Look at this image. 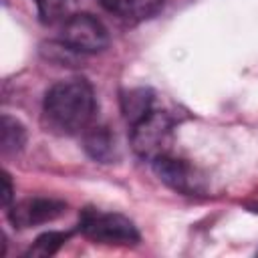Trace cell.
Wrapping results in <instances>:
<instances>
[{"label": "cell", "mask_w": 258, "mask_h": 258, "mask_svg": "<svg viewBox=\"0 0 258 258\" xmlns=\"http://www.w3.org/2000/svg\"><path fill=\"white\" fill-rule=\"evenodd\" d=\"M60 40L69 50L77 52H101L109 44V32L105 24L93 14L81 12L64 20Z\"/></svg>", "instance_id": "cell-4"}, {"label": "cell", "mask_w": 258, "mask_h": 258, "mask_svg": "<svg viewBox=\"0 0 258 258\" xmlns=\"http://www.w3.org/2000/svg\"><path fill=\"white\" fill-rule=\"evenodd\" d=\"M12 198V185H10V175L4 173L2 175V206H8Z\"/></svg>", "instance_id": "cell-13"}, {"label": "cell", "mask_w": 258, "mask_h": 258, "mask_svg": "<svg viewBox=\"0 0 258 258\" xmlns=\"http://www.w3.org/2000/svg\"><path fill=\"white\" fill-rule=\"evenodd\" d=\"M153 109V97L149 91L145 89H135V91H129L125 97H123V115L127 119V123H135L139 121L143 115H147L149 111Z\"/></svg>", "instance_id": "cell-9"}, {"label": "cell", "mask_w": 258, "mask_h": 258, "mask_svg": "<svg viewBox=\"0 0 258 258\" xmlns=\"http://www.w3.org/2000/svg\"><path fill=\"white\" fill-rule=\"evenodd\" d=\"M0 141H2V151L4 153H16V151H20L22 145H24V141H26L24 127L16 119L4 115L2 121H0Z\"/></svg>", "instance_id": "cell-10"}, {"label": "cell", "mask_w": 258, "mask_h": 258, "mask_svg": "<svg viewBox=\"0 0 258 258\" xmlns=\"http://www.w3.org/2000/svg\"><path fill=\"white\" fill-rule=\"evenodd\" d=\"M67 238H69V234H64V232H46L36 238L34 246L28 250L26 256H50L67 242Z\"/></svg>", "instance_id": "cell-11"}, {"label": "cell", "mask_w": 258, "mask_h": 258, "mask_svg": "<svg viewBox=\"0 0 258 258\" xmlns=\"http://www.w3.org/2000/svg\"><path fill=\"white\" fill-rule=\"evenodd\" d=\"M79 230L93 242L109 246H135L139 232L133 222L121 214H109L99 210H85L81 214Z\"/></svg>", "instance_id": "cell-3"}, {"label": "cell", "mask_w": 258, "mask_h": 258, "mask_svg": "<svg viewBox=\"0 0 258 258\" xmlns=\"http://www.w3.org/2000/svg\"><path fill=\"white\" fill-rule=\"evenodd\" d=\"M99 2L103 4L105 10L129 22L151 18L163 6V0H99Z\"/></svg>", "instance_id": "cell-7"}, {"label": "cell", "mask_w": 258, "mask_h": 258, "mask_svg": "<svg viewBox=\"0 0 258 258\" xmlns=\"http://www.w3.org/2000/svg\"><path fill=\"white\" fill-rule=\"evenodd\" d=\"M67 210V204L54 198H28L10 210V222L16 228H30L56 220Z\"/></svg>", "instance_id": "cell-5"}, {"label": "cell", "mask_w": 258, "mask_h": 258, "mask_svg": "<svg viewBox=\"0 0 258 258\" xmlns=\"http://www.w3.org/2000/svg\"><path fill=\"white\" fill-rule=\"evenodd\" d=\"M173 121L167 113L151 109L139 121L131 123V145L133 151L149 161L169 153Z\"/></svg>", "instance_id": "cell-2"}, {"label": "cell", "mask_w": 258, "mask_h": 258, "mask_svg": "<svg viewBox=\"0 0 258 258\" xmlns=\"http://www.w3.org/2000/svg\"><path fill=\"white\" fill-rule=\"evenodd\" d=\"M34 2L42 24H54L62 20L69 10V0H34Z\"/></svg>", "instance_id": "cell-12"}, {"label": "cell", "mask_w": 258, "mask_h": 258, "mask_svg": "<svg viewBox=\"0 0 258 258\" xmlns=\"http://www.w3.org/2000/svg\"><path fill=\"white\" fill-rule=\"evenodd\" d=\"M151 163L155 167V173L173 189L183 191V194H191L200 189V177L196 175V169L183 159H175L167 153V155L157 157Z\"/></svg>", "instance_id": "cell-6"}, {"label": "cell", "mask_w": 258, "mask_h": 258, "mask_svg": "<svg viewBox=\"0 0 258 258\" xmlns=\"http://www.w3.org/2000/svg\"><path fill=\"white\" fill-rule=\"evenodd\" d=\"M42 111L48 127H52L54 131L67 135L81 133L91 125L95 117V91L85 79L58 81L46 91Z\"/></svg>", "instance_id": "cell-1"}, {"label": "cell", "mask_w": 258, "mask_h": 258, "mask_svg": "<svg viewBox=\"0 0 258 258\" xmlns=\"http://www.w3.org/2000/svg\"><path fill=\"white\" fill-rule=\"evenodd\" d=\"M85 147L87 151L99 159V161H111L113 159V151H115V141L111 137V133L105 127H93L87 137H85Z\"/></svg>", "instance_id": "cell-8"}]
</instances>
